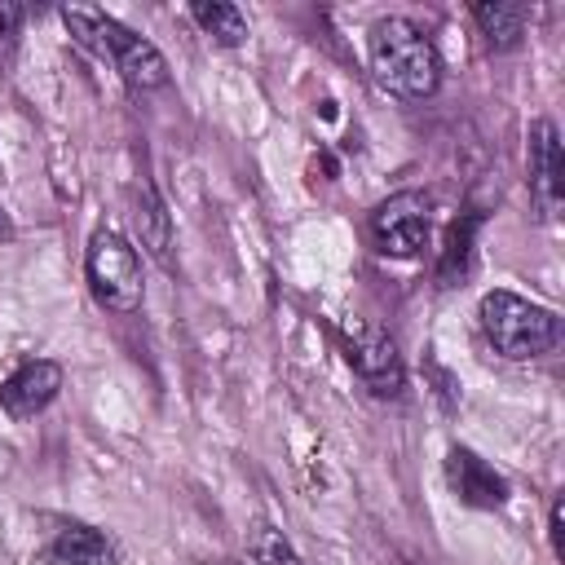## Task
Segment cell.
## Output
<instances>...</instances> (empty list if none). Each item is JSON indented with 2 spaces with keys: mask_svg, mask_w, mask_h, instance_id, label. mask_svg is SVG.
<instances>
[{
  "mask_svg": "<svg viewBox=\"0 0 565 565\" xmlns=\"http://www.w3.org/2000/svg\"><path fill=\"white\" fill-rule=\"evenodd\" d=\"M525 163H530V199H534V212L543 221H552L561 212V199H565V159H561V137H556V124L552 119H534L530 124Z\"/></svg>",
  "mask_w": 565,
  "mask_h": 565,
  "instance_id": "7",
  "label": "cell"
},
{
  "mask_svg": "<svg viewBox=\"0 0 565 565\" xmlns=\"http://www.w3.org/2000/svg\"><path fill=\"white\" fill-rule=\"evenodd\" d=\"M340 344H344V358L349 366L358 371V380L375 393V397H402L406 388V366H402V353H397V340L366 322V318H349L340 327Z\"/></svg>",
  "mask_w": 565,
  "mask_h": 565,
  "instance_id": "5",
  "label": "cell"
},
{
  "mask_svg": "<svg viewBox=\"0 0 565 565\" xmlns=\"http://www.w3.org/2000/svg\"><path fill=\"white\" fill-rule=\"evenodd\" d=\"M252 556H256V565H305L296 556V547L282 539V530H274V525H260L252 534Z\"/></svg>",
  "mask_w": 565,
  "mask_h": 565,
  "instance_id": "15",
  "label": "cell"
},
{
  "mask_svg": "<svg viewBox=\"0 0 565 565\" xmlns=\"http://www.w3.org/2000/svg\"><path fill=\"white\" fill-rule=\"evenodd\" d=\"M22 22V9L18 4H0V35H13Z\"/></svg>",
  "mask_w": 565,
  "mask_h": 565,
  "instance_id": "17",
  "label": "cell"
},
{
  "mask_svg": "<svg viewBox=\"0 0 565 565\" xmlns=\"http://www.w3.org/2000/svg\"><path fill=\"white\" fill-rule=\"evenodd\" d=\"M62 22L71 26V35H75L79 44H88V49L102 53V57H110L128 88L154 93V88L168 84V62H163V53H159L150 40L132 35L124 22H115L110 13L84 9V4H66V9H62Z\"/></svg>",
  "mask_w": 565,
  "mask_h": 565,
  "instance_id": "2",
  "label": "cell"
},
{
  "mask_svg": "<svg viewBox=\"0 0 565 565\" xmlns=\"http://www.w3.org/2000/svg\"><path fill=\"white\" fill-rule=\"evenodd\" d=\"M190 18L203 26V35H212L216 44H225V49H234V44H243L247 40V18L234 9V4H225V0H199V4H190Z\"/></svg>",
  "mask_w": 565,
  "mask_h": 565,
  "instance_id": "14",
  "label": "cell"
},
{
  "mask_svg": "<svg viewBox=\"0 0 565 565\" xmlns=\"http://www.w3.org/2000/svg\"><path fill=\"white\" fill-rule=\"evenodd\" d=\"M366 57H371L375 84L402 102H424L441 84V57L411 18H380L371 26Z\"/></svg>",
  "mask_w": 565,
  "mask_h": 565,
  "instance_id": "1",
  "label": "cell"
},
{
  "mask_svg": "<svg viewBox=\"0 0 565 565\" xmlns=\"http://www.w3.org/2000/svg\"><path fill=\"white\" fill-rule=\"evenodd\" d=\"M44 556L57 565H119L115 543L97 525H84V521H57L49 530Z\"/></svg>",
  "mask_w": 565,
  "mask_h": 565,
  "instance_id": "10",
  "label": "cell"
},
{
  "mask_svg": "<svg viewBox=\"0 0 565 565\" xmlns=\"http://www.w3.org/2000/svg\"><path fill=\"white\" fill-rule=\"evenodd\" d=\"M477 230H481V212H468V216H459V221L446 230V247H441V260H437V278H441V287H455V282L472 269Z\"/></svg>",
  "mask_w": 565,
  "mask_h": 565,
  "instance_id": "12",
  "label": "cell"
},
{
  "mask_svg": "<svg viewBox=\"0 0 565 565\" xmlns=\"http://www.w3.org/2000/svg\"><path fill=\"white\" fill-rule=\"evenodd\" d=\"M0 238H9V216H4V207H0Z\"/></svg>",
  "mask_w": 565,
  "mask_h": 565,
  "instance_id": "18",
  "label": "cell"
},
{
  "mask_svg": "<svg viewBox=\"0 0 565 565\" xmlns=\"http://www.w3.org/2000/svg\"><path fill=\"white\" fill-rule=\"evenodd\" d=\"M132 225H137V238H141V247L159 260V265H168V247H172V221H168V207H163V199L154 194V185H137V194H132Z\"/></svg>",
  "mask_w": 565,
  "mask_h": 565,
  "instance_id": "11",
  "label": "cell"
},
{
  "mask_svg": "<svg viewBox=\"0 0 565 565\" xmlns=\"http://www.w3.org/2000/svg\"><path fill=\"white\" fill-rule=\"evenodd\" d=\"M446 486H450V494L459 499V503H468V508H503L508 503V481H503V472H494L477 450H468V446H450V455H446Z\"/></svg>",
  "mask_w": 565,
  "mask_h": 565,
  "instance_id": "8",
  "label": "cell"
},
{
  "mask_svg": "<svg viewBox=\"0 0 565 565\" xmlns=\"http://www.w3.org/2000/svg\"><path fill=\"white\" fill-rule=\"evenodd\" d=\"M57 388H62V366L53 358H31L9 380H0V411L13 419H31L57 397Z\"/></svg>",
  "mask_w": 565,
  "mask_h": 565,
  "instance_id": "9",
  "label": "cell"
},
{
  "mask_svg": "<svg viewBox=\"0 0 565 565\" xmlns=\"http://www.w3.org/2000/svg\"><path fill=\"white\" fill-rule=\"evenodd\" d=\"M472 18L486 35L490 49H512L525 31V9L521 4H503V0H486V4H472Z\"/></svg>",
  "mask_w": 565,
  "mask_h": 565,
  "instance_id": "13",
  "label": "cell"
},
{
  "mask_svg": "<svg viewBox=\"0 0 565 565\" xmlns=\"http://www.w3.org/2000/svg\"><path fill=\"white\" fill-rule=\"evenodd\" d=\"M84 274H88V287H93L97 305H106L115 313H132L141 305V260H137V247L124 234L97 230L88 238Z\"/></svg>",
  "mask_w": 565,
  "mask_h": 565,
  "instance_id": "4",
  "label": "cell"
},
{
  "mask_svg": "<svg viewBox=\"0 0 565 565\" xmlns=\"http://www.w3.org/2000/svg\"><path fill=\"white\" fill-rule=\"evenodd\" d=\"M433 225V199L424 190H397L371 212V238L384 256H415L428 243Z\"/></svg>",
  "mask_w": 565,
  "mask_h": 565,
  "instance_id": "6",
  "label": "cell"
},
{
  "mask_svg": "<svg viewBox=\"0 0 565 565\" xmlns=\"http://www.w3.org/2000/svg\"><path fill=\"white\" fill-rule=\"evenodd\" d=\"M477 318H481V331L490 340L494 353H503L508 362H530V358H543L547 349H556L561 340V318L516 291H486L481 305H477Z\"/></svg>",
  "mask_w": 565,
  "mask_h": 565,
  "instance_id": "3",
  "label": "cell"
},
{
  "mask_svg": "<svg viewBox=\"0 0 565 565\" xmlns=\"http://www.w3.org/2000/svg\"><path fill=\"white\" fill-rule=\"evenodd\" d=\"M547 539H552V552L565 556V543H561V499H552V512H547Z\"/></svg>",
  "mask_w": 565,
  "mask_h": 565,
  "instance_id": "16",
  "label": "cell"
}]
</instances>
